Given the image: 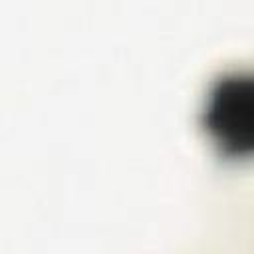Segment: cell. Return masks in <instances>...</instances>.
<instances>
[{
    "mask_svg": "<svg viewBox=\"0 0 254 254\" xmlns=\"http://www.w3.org/2000/svg\"><path fill=\"white\" fill-rule=\"evenodd\" d=\"M200 125L224 157H254V71L216 77L206 93Z\"/></svg>",
    "mask_w": 254,
    "mask_h": 254,
    "instance_id": "obj_1",
    "label": "cell"
}]
</instances>
